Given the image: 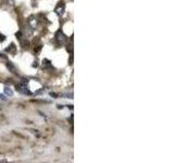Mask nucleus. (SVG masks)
Wrapping results in <instances>:
<instances>
[{
	"label": "nucleus",
	"instance_id": "ddd939ff",
	"mask_svg": "<svg viewBox=\"0 0 174 163\" xmlns=\"http://www.w3.org/2000/svg\"><path fill=\"white\" fill-rule=\"evenodd\" d=\"M0 58H2V59H6V55H2L1 53H0Z\"/></svg>",
	"mask_w": 174,
	"mask_h": 163
},
{
	"label": "nucleus",
	"instance_id": "39448f33",
	"mask_svg": "<svg viewBox=\"0 0 174 163\" xmlns=\"http://www.w3.org/2000/svg\"><path fill=\"white\" fill-rule=\"evenodd\" d=\"M6 51H7V52H9V53H12V54H14V53H15V46H14V44H11V45L6 49Z\"/></svg>",
	"mask_w": 174,
	"mask_h": 163
},
{
	"label": "nucleus",
	"instance_id": "4468645a",
	"mask_svg": "<svg viewBox=\"0 0 174 163\" xmlns=\"http://www.w3.org/2000/svg\"><path fill=\"white\" fill-rule=\"evenodd\" d=\"M63 108V106H61V104H59V106H58V109H62Z\"/></svg>",
	"mask_w": 174,
	"mask_h": 163
},
{
	"label": "nucleus",
	"instance_id": "7ed1b4c3",
	"mask_svg": "<svg viewBox=\"0 0 174 163\" xmlns=\"http://www.w3.org/2000/svg\"><path fill=\"white\" fill-rule=\"evenodd\" d=\"M64 12V4L63 3H60L59 6L55 8V13H57L58 15H62Z\"/></svg>",
	"mask_w": 174,
	"mask_h": 163
},
{
	"label": "nucleus",
	"instance_id": "20e7f679",
	"mask_svg": "<svg viewBox=\"0 0 174 163\" xmlns=\"http://www.w3.org/2000/svg\"><path fill=\"white\" fill-rule=\"evenodd\" d=\"M7 67H8V69L10 70L12 73H17V69H15V66L13 65L12 62H9V61L7 62Z\"/></svg>",
	"mask_w": 174,
	"mask_h": 163
},
{
	"label": "nucleus",
	"instance_id": "f03ea898",
	"mask_svg": "<svg viewBox=\"0 0 174 163\" xmlns=\"http://www.w3.org/2000/svg\"><path fill=\"white\" fill-rule=\"evenodd\" d=\"M55 39L58 40L59 44H64L66 41V36L61 31H58L55 33Z\"/></svg>",
	"mask_w": 174,
	"mask_h": 163
},
{
	"label": "nucleus",
	"instance_id": "9d476101",
	"mask_svg": "<svg viewBox=\"0 0 174 163\" xmlns=\"http://www.w3.org/2000/svg\"><path fill=\"white\" fill-rule=\"evenodd\" d=\"M17 37H18V38H20V39H22V33H21V32H18V33H17Z\"/></svg>",
	"mask_w": 174,
	"mask_h": 163
},
{
	"label": "nucleus",
	"instance_id": "f8f14e48",
	"mask_svg": "<svg viewBox=\"0 0 174 163\" xmlns=\"http://www.w3.org/2000/svg\"><path fill=\"white\" fill-rule=\"evenodd\" d=\"M33 66H34V67H37V66H38V64H37V62H34Z\"/></svg>",
	"mask_w": 174,
	"mask_h": 163
},
{
	"label": "nucleus",
	"instance_id": "1a4fd4ad",
	"mask_svg": "<svg viewBox=\"0 0 174 163\" xmlns=\"http://www.w3.org/2000/svg\"><path fill=\"white\" fill-rule=\"evenodd\" d=\"M0 100L1 101H7V98L3 96V95H0Z\"/></svg>",
	"mask_w": 174,
	"mask_h": 163
},
{
	"label": "nucleus",
	"instance_id": "9b49d317",
	"mask_svg": "<svg viewBox=\"0 0 174 163\" xmlns=\"http://www.w3.org/2000/svg\"><path fill=\"white\" fill-rule=\"evenodd\" d=\"M50 96H51V97H55V98H57V97H58V95L55 94V92H50Z\"/></svg>",
	"mask_w": 174,
	"mask_h": 163
},
{
	"label": "nucleus",
	"instance_id": "6e6552de",
	"mask_svg": "<svg viewBox=\"0 0 174 163\" xmlns=\"http://www.w3.org/2000/svg\"><path fill=\"white\" fill-rule=\"evenodd\" d=\"M6 40V36H4V35H2V34H0V41H4Z\"/></svg>",
	"mask_w": 174,
	"mask_h": 163
},
{
	"label": "nucleus",
	"instance_id": "423d86ee",
	"mask_svg": "<svg viewBox=\"0 0 174 163\" xmlns=\"http://www.w3.org/2000/svg\"><path fill=\"white\" fill-rule=\"evenodd\" d=\"M43 66L45 67V69L51 67V62H50L48 59H44V60H43Z\"/></svg>",
	"mask_w": 174,
	"mask_h": 163
},
{
	"label": "nucleus",
	"instance_id": "f257e3e1",
	"mask_svg": "<svg viewBox=\"0 0 174 163\" xmlns=\"http://www.w3.org/2000/svg\"><path fill=\"white\" fill-rule=\"evenodd\" d=\"M15 88H17V90L18 92H21V94H23V95H27V96L32 95V92L29 91V89L26 87L25 84H18V85L15 86Z\"/></svg>",
	"mask_w": 174,
	"mask_h": 163
},
{
	"label": "nucleus",
	"instance_id": "0eeeda50",
	"mask_svg": "<svg viewBox=\"0 0 174 163\" xmlns=\"http://www.w3.org/2000/svg\"><path fill=\"white\" fill-rule=\"evenodd\" d=\"M4 94H6L7 96H9V97L13 96V91H12V89H11L10 87H4Z\"/></svg>",
	"mask_w": 174,
	"mask_h": 163
}]
</instances>
